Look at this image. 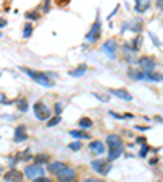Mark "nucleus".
Masks as SVG:
<instances>
[{
  "mask_svg": "<svg viewBox=\"0 0 163 182\" xmlns=\"http://www.w3.org/2000/svg\"><path fill=\"white\" fill-rule=\"evenodd\" d=\"M109 93L114 94V96H117V98H121V99H124V101H132L131 93H127V91L122 90V88H119V90H109Z\"/></svg>",
  "mask_w": 163,
  "mask_h": 182,
  "instance_id": "obj_14",
  "label": "nucleus"
},
{
  "mask_svg": "<svg viewBox=\"0 0 163 182\" xmlns=\"http://www.w3.org/2000/svg\"><path fill=\"white\" fill-rule=\"evenodd\" d=\"M100 36H101V18H100V15H96L95 23L91 25L88 34L85 36V41H87L88 44H95L96 41H100Z\"/></svg>",
  "mask_w": 163,
  "mask_h": 182,
  "instance_id": "obj_3",
  "label": "nucleus"
},
{
  "mask_svg": "<svg viewBox=\"0 0 163 182\" xmlns=\"http://www.w3.org/2000/svg\"><path fill=\"white\" fill-rule=\"evenodd\" d=\"M140 46H142V36H137L131 44V50H140Z\"/></svg>",
  "mask_w": 163,
  "mask_h": 182,
  "instance_id": "obj_20",
  "label": "nucleus"
},
{
  "mask_svg": "<svg viewBox=\"0 0 163 182\" xmlns=\"http://www.w3.org/2000/svg\"><path fill=\"white\" fill-rule=\"evenodd\" d=\"M148 7H150V2H142V0H139V2H136V12L144 13L145 10H148Z\"/></svg>",
  "mask_w": 163,
  "mask_h": 182,
  "instance_id": "obj_17",
  "label": "nucleus"
},
{
  "mask_svg": "<svg viewBox=\"0 0 163 182\" xmlns=\"http://www.w3.org/2000/svg\"><path fill=\"white\" fill-rule=\"evenodd\" d=\"M17 161H28V159H31L33 156H31V153L30 151H20V153H17Z\"/></svg>",
  "mask_w": 163,
  "mask_h": 182,
  "instance_id": "obj_18",
  "label": "nucleus"
},
{
  "mask_svg": "<svg viewBox=\"0 0 163 182\" xmlns=\"http://www.w3.org/2000/svg\"><path fill=\"white\" fill-rule=\"evenodd\" d=\"M148 150H150V148H148V145H144L142 150H140V153H139V156H140V158H145L147 153H148Z\"/></svg>",
  "mask_w": 163,
  "mask_h": 182,
  "instance_id": "obj_28",
  "label": "nucleus"
},
{
  "mask_svg": "<svg viewBox=\"0 0 163 182\" xmlns=\"http://www.w3.org/2000/svg\"><path fill=\"white\" fill-rule=\"evenodd\" d=\"M42 166H39V164H30V166H26V169H25V176L26 177H30V179H38V177H41L42 176Z\"/></svg>",
  "mask_w": 163,
  "mask_h": 182,
  "instance_id": "obj_8",
  "label": "nucleus"
},
{
  "mask_svg": "<svg viewBox=\"0 0 163 182\" xmlns=\"http://www.w3.org/2000/svg\"><path fill=\"white\" fill-rule=\"evenodd\" d=\"M148 36H150V38L153 39V44H155V46H157V47H160V46H161V42H160V39H158V38H157V36H155L153 33H148Z\"/></svg>",
  "mask_w": 163,
  "mask_h": 182,
  "instance_id": "obj_29",
  "label": "nucleus"
},
{
  "mask_svg": "<svg viewBox=\"0 0 163 182\" xmlns=\"http://www.w3.org/2000/svg\"><path fill=\"white\" fill-rule=\"evenodd\" d=\"M65 167H67L65 163H62V161H52V163L47 164V171L51 172V174H54V176H57V174L60 171H64Z\"/></svg>",
  "mask_w": 163,
  "mask_h": 182,
  "instance_id": "obj_11",
  "label": "nucleus"
},
{
  "mask_svg": "<svg viewBox=\"0 0 163 182\" xmlns=\"http://www.w3.org/2000/svg\"><path fill=\"white\" fill-rule=\"evenodd\" d=\"M33 182H52V180L47 179V177H44V176H41V177H38V179H34Z\"/></svg>",
  "mask_w": 163,
  "mask_h": 182,
  "instance_id": "obj_32",
  "label": "nucleus"
},
{
  "mask_svg": "<svg viewBox=\"0 0 163 182\" xmlns=\"http://www.w3.org/2000/svg\"><path fill=\"white\" fill-rule=\"evenodd\" d=\"M23 177H25V174L21 171H18V169H15V167H12L10 171H7L5 176H3L5 182H21Z\"/></svg>",
  "mask_w": 163,
  "mask_h": 182,
  "instance_id": "obj_10",
  "label": "nucleus"
},
{
  "mask_svg": "<svg viewBox=\"0 0 163 182\" xmlns=\"http://www.w3.org/2000/svg\"><path fill=\"white\" fill-rule=\"evenodd\" d=\"M139 67H140V72H144V73H152L155 67H157V60L152 55H144L139 59Z\"/></svg>",
  "mask_w": 163,
  "mask_h": 182,
  "instance_id": "obj_4",
  "label": "nucleus"
},
{
  "mask_svg": "<svg viewBox=\"0 0 163 182\" xmlns=\"http://www.w3.org/2000/svg\"><path fill=\"white\" fill-rule=\"evenodd\" d=\"M33 109H34V115H36L39 120H47L49 117H51V109H49L44 103H41V101H38V103L33 106Z\"/></svg>",
  "mask_w": 163,
  "mask_h": 182,
  "instance_id": "obj_5",
  "label": "nucleus"
},
{
  "mask_svg": "<svg viewBox=\"0 0 163 182\" xmlns=\"http://www.w3.org/2000/svg\"><path fill=\"white\" fill-rule=\"evenodd\" d=\"M79 125H80L82 128H90L91 125H93V122H91V119H88V117H82V119L79 120Z\"/></svg>",
  "mask_w": 163,
  "mask_h": 182,
  "instance_id": "obj_21",
  "label": "nucleus"
},
{
  "mask_svg": "<svg viewBox=\"0 0 163 182\" xmlns=\"http://www.w3.org/2000/svg\"><path fill=\"white\" fill-rule=\"evenodd\" d=\"M13 138H15L17 142H25L28 138V132H26V125H25V124H20V125L15 128Z\"/></svg>",
  "mask_w": 163,
  "mask_h": 182,
  "instance_id": "obj_12",
  "label": "nucleus"
},
{
  "mask_svg": "<svg viewBox=\"0 0 163 182\" xmlns=\"http://www.w3.org/2000/svg\"><path fill=\"white\" fill-rule=\"evenodd\" d=\"M101 49H103V52L108 55L109 59H116V54H117V42H116L114 39L106 41Z\"/></svg>",
  "mask_w": 163,
  "mask_h": 182,
  "instance_id": "obj_9",
  "label": "nucleus"
},
{
  "mask_svg": "<svg viewBox=\"0 0 163 182\" xmlns=\"http://www.w3.org/2000/svg\"><path fill=\"white\" fill-rule=\"evenodd\" d=\"M158 182H163V180H158Z\"/></svg>",
  "mask_w": 163,
  "mask_h": 182,
  "instance_id": "obj_39",
  "label": "nucleus"
},
{
  "mask_svg": "<svg viewBox=\"0 0 163 182\" xmlns=\"http://www.w3.org/2000/svg\"><path fill=\"white\" fill-rule=\"evenodd\" d=\"M144 80H148V82H163V73H144Z\"/></svg>",
  "mask_w": 163,
  "mask_h": 182,
  "instance_id": "obj_16",
  "label": "nucleus"
},
{
  "mask_svg": "<svg viewBox=\"0 0 163 182\" xmlns=\"http://www.w3.org/2000/svg\"><path fill=\"white\" fill-rule=\"evenodd\" d=\"M106 148L109 150L108 153V161H114V159H117L119 156L122 155V150H124V143H122V138L113 133V135H108L106 137Z\"/></svg>",
  "mask_w": 163,
  "mask_h": 182,
  "instance_id": "obj_1",
  "label": "nucleus"
},
{
  "mask_svg": "<svg viewBox=\"0 0 163 182\" xmlns=\"http://www.w3.org/2000/svg\"><path fill=\"white\" fill-rule=\"evenodd\" d=\"M31 33H33V26H31L30 23H28V25L25 26V30H23V36H25V38H30Z\"/></svg>",
  "mask_w": 163,
  "mask_h": 182,
  "instance_id": "obj_25",
  "label": "nucleus"
},
{
  "mask_svg": "<svg viewBox=\"0 0 163 182\" xmlns=\"http://www.w3.org/2000/svg\"><path fill=\"white\" fill-rule=\"evenodd\" d=\"M88 147H90V151L95 153V155H101V153H104V150H106V145L103 142H100V140H93Z\"/></svg>",
  "mask_w": 163,
  "mask_h": 182,
  "instance_id": "obj_13",
  "label": "nucleus"
},
{
  "mask_svg": "<svg viewBox=\"0 0 163 182\" xmlns=\"http://www.w3.org/2000/svg\"><path fill=\"white\" fill-rule=\"evenodd\" d=\"M60 122V115H55L54 119L51 120H47V127H54V125H57V124Z\"/></svg>",
  "mask_w": 163,
  "mask_h": 182,
  "instance_id": "obj_26",
  "label": "nucleus"
},
{
  "mask_svg": "<svg viewBox=\"0 0 163 182\" xmlns=\"http://www.w3.org/2000/svg\"><path fill=\"white\" fill-rule=\"evenodd\" d=\"M69 148L72 150V151H79V150L82 148V143H80V142H72V143L69 145Z\"/></svg>",
  "mask_w": 163,
  "mask_h": 182,
  "instance_id": "obj_27",
  "label": "nucleus"
},
{
  "mask_svg": "<svg viewBox=\"0 0 163 182\" xmlns=\"http://www.w3.org/2000/svg\"><path fill=\"white\" fill-rule=\"evenodd\" d=\"M70 135L75 137V138H79V142H80V138H88V133H85V132H79V130H72V132H70Z\"/></svg>",
  "mask_w": 163,
  "mask_h": 182,
  "instance_id": "obj_24",
  "label": "nucleus"
},
{
  "mask_svg": "<svg viewBox=\"0 0 163 182\" xmlns=\"http://www.w3.org/2000/svg\"><path fill=\"white\" fill-rule=\"evenodd\" d=\"M34 161H36V163H34V164H42V163H47L49 161V156L47 155H38L36 158H34Z\"/></svg>",
  "mask_w": 163,
  "mask_h": 182,
  "instance_id": "obj_22",
  "label": "nucleus"
},
{
  "mask_svg": "<svg viewBox=\"0 0 163 182\" xmlns=\"http://www.w3.org/2000/svg\"><path fill=\"white\" fill-rule=\"evenodd\" d=\"M26 16H28V18H31V20H38L41 15H39L38 12H30V13H26Z\"/></svg>",
  "mask_w": 163,
  "mask_h": 182,
  "instance_id": "obj_30",
  "label": "nucleus"
},
{
  "mask_svg": "<svg viewBox=\"0 0 163 182\" xmlns=\"http://www.w3.org/2000/svg\"><path fill=\"white\" fill-rule=\"evenodd\" d=\"M91 167L98 172V174H101V176H106L109 171H111V163L108 161V159H95V161H91Z\"/></svg>",
  "mask_w": 163,
  "mask_h": 182,
  "instance_id": "obj_6",
  "label": "nucleus"
},
{
  "mask_svg": "<svg viewBox=\"0 0 163 182\" xmlns=\"http://www.w3.org/2000/svg\"><path fill=\"white\" fill-rule=\"evenodd\" d=\"M21 72H25L26 75H30L34 82L46 86V88H51V86H54V82L52 80H49V77L46 73H42V72H38V70H31V68H25V67H20Z\"/></svg>",
  "mask_w": 163,
  "mask_h": 182,
  "instance_id": "obj_2",
  "label": "nucleus"
},
{
  "mask_svg": "<svg viewBox=\"0 0 163 182\" xmlns=\"http://www.w3.org/2000/svg\"><path fill=\"white\" fill-rule=\"evenodd\" d=\"M0 38H2V33H0Z\"/></svg>",
  "mask_w": 163,
  "mask_h": 182,
  "instance_id": "obj_37",
  "label": "nucleus"
},
{
  "mask_svg": "<svg viewBox=\"0 0 163 182\" xmlns=\"http://www.w3.org/2000/svg\"><path fill=\"white\" fill-rule=\"evenodd\" d=\"M60 112H62V104H60V103H57V104H55V114L59 115Z\"/></svg>",
  "mask_w": 163,
  "mask_h": 182,
  "instance_id": "obj_33",
  "label": "nucleus"
},
{
  "mask_svg": "<svg viewBox=\"0 0 163 182\" xmlns=\"http://www.w3.org/2000/svg\"><path fill=\"white\" fill-rule=\"evenodd\" d=\"M137 143H144V145H145V138H144V137H139V138H137Z\"/></svg>",
  "mask_w": 163,
  "mask_h": 182,
  "instance_id": "obj_34",
  "label": "nucleus"
},
{
  "mask_svg": "<svg viewBox=\"0 0 163 182\" xmlns=\"http://www.w3.org/2000/svg\"><path fill=\"white\" fill-rule=\"evenodd\" d=\"M18 109L21 112H26L28 111V101L25 99V98H21L20 101H18Z\"/></svg>",
  "mask_w": 163,
  "mask_h": 182,
  "instance_id": "obj_23",
  "label": "nucleus"
},
{
  "mask_svg": "<svg viewBox=\"0 0 163 182\" xmlns=\"http://www.w3.org/2000/svg\"><path fill=\"white\" fill-rule=\"evenodd\" d=\"M5 25H7V20L2 18V20H0V26H5Z\"/></svg>",
  "mask_w": 163,
  "mask_h": 182,
  "instance_id": "obj_35",
  "label": "nucleus"
},
{
  "mask_svg": "<svg viewBox=\"0 0 163 182\" xmlns=\"http://www.w3.org/2000/svg\"><path fill=\"white\" fill-rule=\"evenodd\" d=\"M0 176H2V167H0Z\"/></svg>",
  "mask_w": 163,
  "mask_h": 182,
  "instance_id": "obj_36",
  "label": "nucleus"
},
{
  "mask_svg": "<svg viewBox=\"0 0 163 182\" xmlns=\"http://www.w3.org/2000/svg\"><path fill=\"white\" fill-rule=\"evenodd\" d=\"M74 182H79V180H74Z\"/></svg>",
  "mask_w": 163,
  "mask_h": 182,
  "instance_id": "obj_38",
  "label": "nucleus"
},
{
  "mask_svg": "<svg viewBox=\"0 0 163 182\" xmlns=\"http://www.w3.org/2000/svg\"><path fill=\"white\" fill-rule=\"evenodd\" d=\"M85 72H87V65L82 63L79 68H75V70H70V77H82Z\"/></svg>",
  "mask_w": 163,
  "mask_h": 182,
  "instance_id": "obj_19",
  "label": "nucleus"
},
{
  "mask_svg": "<svg viewBox=\"0 0 163 182\" xmlns=\"http://www.w3.org/2000/svg\"><path fill=\"white\" fill-rule=\"evenodd\" d=\"M127 75H129L132 80H136V82L144 80V72H140V70H137V68H129V70H127Z\"/></svg>",
  "mask_w": 163,
  "mask_h": 182,
  "instance_id": "obj_15",
  "label": "nucleus"
},
{
  "mask_svg": "<svg viewBox=\"0 0 163 182\" xmlns=\"http://www.w3.org/2000/svg\"><path fill=\"white\" fill-rule=\"evenodd\" d=\"M75 179H77V171L74 169V167H69V166L57 174L59 182H74Z\"/></svg>",
  "mask_w": 163,
  "mask_h": 182,
  "instance_id": "obj_7",
  "label": "nucleus"
},
{
  "mask_svg": "<svg viewBox=\"0 0 163 182\" xmlns=\"http://www.w3.org/2000/svg\"><path fill=\"white\" fill-rule=\"evenodd\" d=\"M83 182H104L103 179H98V177H87Z\"/></svg>",
  "mask_w": 163,
  "mask_h": 182,
  "instance_id": "obj_31",
  "label": "nucleus"
}]
</instances>
